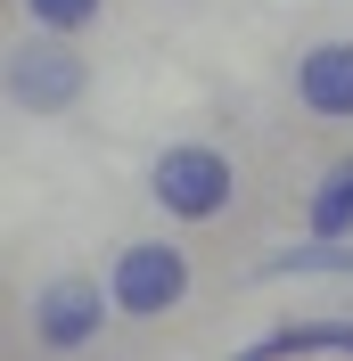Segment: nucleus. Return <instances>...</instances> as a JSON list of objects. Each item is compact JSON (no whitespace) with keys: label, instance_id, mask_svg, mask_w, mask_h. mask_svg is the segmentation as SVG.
I'll return each instance as SVG.
<instances>
[{"label":"nucleus","instance_id":"f257e3e1","mask_svg":"<svg viewBox=\"0 0 353 361\" xmlns=\"http://www.w3.org/2000/svg\"><path fill=\"white\" fill-rule=\"evenodd\" d=\"M156 205L173 214V222H214V214H230V197H239V164L222 157V148H205V140H181V148H164L148 173Z\"/></svg>","mask_w":353,"mask_h":361},{"label":"nucleus","instance_id":"f03ea898","mask_svg":"<svg viewBox=\"0 0 353 361\" xmlns=\"http://www.w3.org/2000/svg\"><path fill=\"white\" fill-rule=\"evenodd\" d=\"M107 295H115L124 320H164L189 295V255L173 238H132V247L115 255V271H107Z\"/></svg>","mask_w":353,"mask_h":361},{"label":"nucleus","instance_id":"7ed1b4c3","mask_svg":"<svg viewBox=\"0 0 353 361\" xmlns=\"http://www.w3.org/2000/svg\"><path fill=\"white\" fill-rule=\"evenodd\" d=\"M83 90H90V66H83V49H66L58 33L8 49V99H17L25 115H74Z\"/></svg>","mask_w":353,"mask_h":361},{"label":"nucleus","instance_id":"20e7f679","mask_svg":"<svg viewBox=\"0 0 353 361\" xmlns=\"http://www.w3.org/2000/svg\"><path fill=\"white\" fill-rule=\"evenodd\" d=\"M107 320H115V295H99V279H49L33 295V337L49 353H83Z\"/></svg>","mask_w":353,"mask_h":361},{"label":"nucleus","instance_id":"39448f33","mask_svg":"<svg viewBox=\"0 0 353 361\" xmlns=\"http://www.w3.org/2000/svg\"><path fill=\"white\" fill-rule=\"evenodd\" d=\"M296 99L321 123H353V42H312L296 58Z\"/></svg>","mask_w":353,"mask_h":361},{"label":"nucleus","instance_id":"423d86ee","mask_svg":"<svg viewBox=\"0 0 353 361\" xmlns=\"http://www.w3.org/2000/svg\"><path fill=\"white\" fill-rule=\"evenodd\" d=\"M296 353H353V320H304V329H271L230 361H296Z\"/></svg>","mask_w":353,"mask_h":361},{"label":"nucleus","instance_id":"0eeeda50","mask_svg":"<svg viewBox=\"0 0 353 361\" xmlns=\"http://www.w3.org/2000/svg\"><path fill=\"white\" fill-rule=\"evenodd\" d=\"M312 238H353V157L329 164V180L312 189Z\"/></svg>","mask_w":353,"mask_h":361},{"label":"nucleus","instance_id":"6e6552de","mask_svg":"<svg viewBox=\"0 0 353 361\" xmlns=\"http://www.w3.org/2000/svg\"><path fill=\"white\" fill-rule=\"evenodd\" d=\"M304 271H353V247H337V238H321V247H287L263 263V279H304Z\"/></svg>","mask_w":353,"mask_h":361},{"label":"nucleus","instance_id":"1a4fd4ad","mask_svg":"<svg viewBox=\"0 0 353 361\" xmlns=\"http://www.w3.org/2000/svg\"><path fill=\"white\" fill-rule=\"evenodd\" d=\"M25 17L42 25V33H58V42H66V33H83V25L107 17V0H25Z\"/></svg>","mask_w":353,"mask_h":361}]
</instances>
